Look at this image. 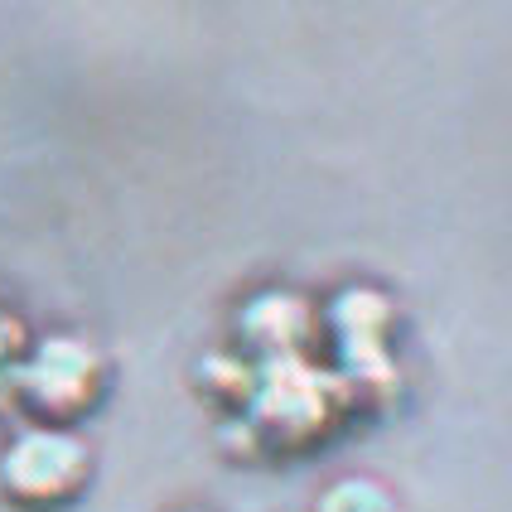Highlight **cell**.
I'll return each instance as SVG.
<instances>
[{
    "label": "cell",
    "instance_id": "4",
    "mask_svg": "<svg viewBox=\"0 0 512 512\" xmlns=\"http://www.w3.org/2000/svg\"><path fill=\"white\" fill-rule=\"evenodd\" d=\"M237 334L252 353V368H271V363H300L319 339V319L314 310L290 295V290H261L252 305H242ZM242 353V358H247Z\"/></svg>",
    "mask_w": 512,
    "mask_h": 512
},
{
    "label": "cell",
    "instance_id": "5",
    "mask_svg": "<svg viewBox=\"0 0 512 512\" xmlns=\"http://www.w3.org/2000/svg\"><path fill=\"white\" fill-rule=\"evenodd\" d=\"M314 512H401V503L382 479L348 474V479H334V484L314 498Z\"/></svg>",
    "mask_w": 512,
    "mask_h": 512
},
{
    "label": "cell",
    "instance_id": "2",
    "mask_svg": "<svg viewBox=\"0 0 512 512\" xmlns=\"http://www.w3.org/2000/svg\"><path fill=\"white\" fill-rule=\"evenodd\" d=\"M87 479H92V450L73 430L29 426L0 450V493L25 512H54L73 503Z\"/></svg>",
    "mask_w": 512,
    "mask_h": 512
},
{
    "label": "cell",
    "instance_id": "3",
    "mask_svg": "<svg viewBox=\"0 0 512 512\" xmlns=\"http://www.w3.org/2000/svg\"><path fill=\"white\" fill-rule=\"evenodd\" d=\"M319 334H329L334 353H339V377L343 397L348 392H382V382L392 377V300L372 285H348L329 300V310L319 319Z\"/></svg>",
    "mask_w": 512,
    "mask_h": 512
},
{
    "label": "cell",
    "instance_id": "1",
    "mask_svg": "<svg viewBox=\"0 0 512 512\" xmlns=\"http://www.w3.org/2000/svg\"><path fill=\"white\" fill-rule=\"evenodd\" d=\"M102 387H107L102 353L73 334L39 339L25 363L15 368V397L25 401V411L39 416V426L68 430L73 421H83L102 401Z\"/></svg>",
    "mask_w": 512,
    "mask_h": 512
}]
</instances>
